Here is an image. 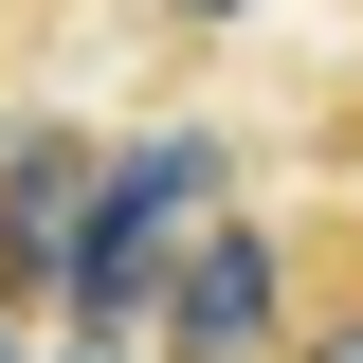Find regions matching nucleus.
<instances>
[{
    "instance_id": "obj_1",
    "label": "nucleus",
    "mask_w": 363,
    "mask_h": 363,
    "mask_svg": "<svg viewBox=\"0 0 363 363\" xmlns=\"http://www.w3.org/2000/svg\"><path fill=\"white\" fill-rule=\"evenodd\" d=\"M200 200H218V145H128V164H91V218H73V309L91 327H145V291L182 272V236H200Z\"/></svg>"
},
{
    "instance_id": "obj_2",
    "label": "nucleus",
    "mask_w": 363,
    "mask_h": 363,
    "mask_svg": "<svg viewBox=\"0 0 363 363\" xmlns=\"http://www.w3.org/2000/svg\"><path fill=\"white\" fill-rule=\"evenodd\" d=\"M291 327H309V291H291V236L272 218H200L182 272L145 291V345L164 363H291Z\"/></svg>"
},
{
    "instance_id": "obj_3",
    "label": "nucleus",
    "mask_w": 363,
    "mask_h": 363,
    "mask_svg": "<svg viewBox=\"0 0 363 363\" xmlns=\"http://www.w3.org/2000/svg\"><path fill=\"white\" fill-rule=\"evenodd\" d=\"M73 218H91V145L73 128H18V145H0V291L73 272Z\"/></svg>"
},
{
    "instance_id": "obj_4",
    "label": "nucleus",
    "mask_w": 363,
    "mask_h": 363,
    "mask_svg": "<svg viewBox=\"0 0 363 363\" xmlns=\"http://www.w3.org/2000/svg\"><path fill=\"white\" fill-rule=\"evenodd\" d=\"M291 363H363V272H345V291H309V327H291Z\"/></svg>"
},
{
    "instance_id": "obj_5",
    "label": "nucleus",
    "mask_w": 363,
    "mask_h": 363,
    "mask_svg": "<svg viewBox=\"0 0 363 363\" xmlns=\"http://www.w3.org/2000/svg\"><path fill=\"white\" fill-rule=\"evenodd\" d=\"M182 18H200V0H182Z\"/></svg>"
}]
</instances>
